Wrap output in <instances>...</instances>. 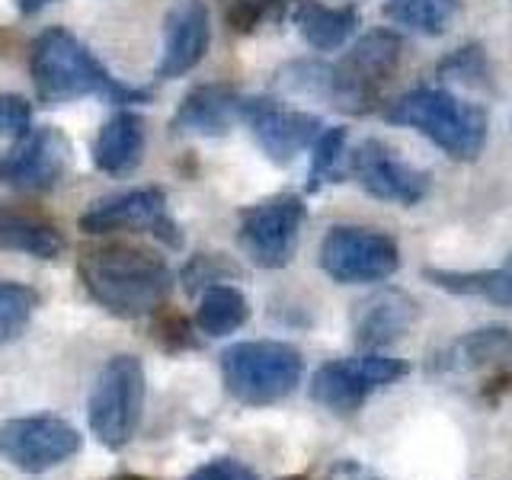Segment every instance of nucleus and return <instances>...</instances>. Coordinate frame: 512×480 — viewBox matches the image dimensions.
Listing matches in <instances>:
<instances>
[{"mask_svg":"<svg viewBox=\"0 0 512 480\" xmlns=\"http://www.w3.org/2000/svg\"><path fill=\"white\" fill-rule=\"evenodd\" d=\"M384 119L426 135L439 151L461 164L477 160L487 144V109L464 103L448 90H410L388 106Z\"/></svg>","mask_w":512,"mask_h":480,"instance_id":"obj_3","label":"nucleus"},{"mask_svg":"<svg viewBox=\"0 0 512 480\" xmlns=\"http://www.w3.org/2000/svg\"><path fill=\"white\" fill-rule=\"evenodd\" d=\"M458 0H388L384 16L394 26L420 32V36H442L458 16Z\"/></svg>","mask_w":512,"mask_h":480,"instance_id":"obj_24","label":"nucleus"},{"mask_svg":"<svg viewBox=\"0 0 512 480\" xmlns=\"http://www.w3.org/2000/svg\"><path fill=\"white\" fill-rule=\"evenodd\" d=\"M77 452L80 432L61 416H16L0 426V458L16 471H52Z\"/></svg>","mask_w":512,"mask_h":480,"instance_id":"obj_11","label":"nucleus"},{"mask_svg":"<svg viewBox=\"0 0 512 480\" xmlns=\"http://www.w3.org/2000/svg\"><path fill=\"white\" fill-rule=\"evenodd\" d=\"M439 372H496L506 381L512 378V330L509 327H484L458 336L445 352L436 356Z\"/></svg>","mask_w":512,"mask_h":480,"instance_id":"obj_18","label":"nucleus"},{"mask_svg":"<svg viewBox=\"0 0 512 480\" xmlns=\"http://www.w3.org/2000/svg\"><path fill=\"white\" fill-rule=\"evenodd\" d=\"M346 157V128H324L311 144V167H308V192H320L327 183L340 176V160Z\"/></svg>","mask_w":512,"mask_h":480,"instance_id":"obj_25","label":"nucleus"},{"mask_svg":"<svg viewBox=\"0 0 512 480\" xmlns=\"http://www.w3.org/2000/svg\"><path fill=\"white\" fill-rule=\"evenodd\" d=\"M144 144H148V132L138 112H116L93 141V164L106 176H128L138 170Z\"/></svg>","mask_w":512,"mask_h":480,"instance_id":"obj_19","label":"nucleus"},{"mask_svg":"<svg viewBox=\"0 0 512 480\" xmlns=\"http://www.w3.org/2000/svg\"><path fill=\"white\" fill-rule=\"evenodd\" d=\"M244 96L228 84H202L183 96L170 119V132L176 138L196 135V138H221L228 135L234 122L240 119Z\"/></svg>","mask_w":512,"mask_h":480,"instance_id":"obj_16","label":"nucleus"},{"mask_svg":"<svg viewBox=\"0 0 512 480\" xmlns=\"http://www.w3.org/2000/svg\"><path fill=\"white\" fill-rule=\"evenodd\" d=\"M250 317V304L244 298V292L234 285H212L205 288L199 298V311H196V327L205 336H228L234 330H240Z\"/></svg>","mask_w":512,"mask_h":480,"instance_id":"obj_23","label":"nucleus"},{"mask_svg":"<svg viewBox=\"0 0 512 480\" xmlns=\"http://www.w3.org/2000/svg\"><path fill=\"white\" fill-rule=\"evenodd\" d=\"M109 480H151V477H141V474H119V477H109Z\"/></svg>","mask_w":512,"mask_h":480,"instance_id":"obj_36","label":"nucleus"},{"mask_svg":"<svg viewBox=\"0 0 512 480\" xmlns=\"http://www.w3.org/2000/svg\"><path fill=\"white\" fill-rule=\"evenodd\" d=\"M279 4H285V0H224V10H228V23L237 32H250L272 7H279Z\"/></svg>","mask_w":512,"mask_h":480,"instance_id":"obj_31","label":"nucleus"},{"mask_svg":"<svg viewBox=\"0 0 512 480\" xmlns=\"http://www.w3.org/2000/svg\"><path fill=\"white\" fill-rule=\"evenodd\" d=\"M0 247L13 253L36 256V260H55L68 250V237L58 224L42 215L23 212V208L0 205Z\"/></svg>","mask_w":512,"mask_h":480,"instance_id":"obj_20","label":"nucleus"},{"mask_svg":"<svg viewBox=\"0 0 512 480\" xmlns=\"http://www.w3.org/2000/svg\"><path fill=\"white\" fill-rule=\"evenodd\" d=\"M16 4V10H20L23 16H36V13H42L48 4H55V0H13Z\"/></svg>","mask_w":512,"mask_h":480,"instance_id":"obj_34","label":"nucleus"},{"mask_svg":"<svg viewBox=\"0 0 512 480\" xmlns=\"http://www.w3.org/2000/svg\"><path fill=\"white\" fill-rule=\"evenodd\" d=\"M295 26L314 52H336L349 42L359 26L356 7H324L314 0H301L295 10Z\"/></svg>","mask_w":512,"mask_h":480,"instance_id":"obj_21","label":"nucleus"},{"mask_svg":"<svg viewBox=\"0 0 512 480\" xmlns=\"http://www.w3.org/2000/svg\"><path fill=\"white\" fill-rule=\"evenodd\" d=\"M426 279L439 288L458 295H484L487 301L512 308V250L503 266L484 272H448V269H426Z\"/></svg>","mask_w":512,"mask_h":480,"instance_id":"obj_22","label":"nucleus"},{"mask_svg":"<svg viewBox=\"0 0 512 480\" xmlns=\"http://www.w3.org/2000/svg\"><path fill=\"white\" fill-rule=\"evenodd\" d=\"M32 132V103L20 93H0V138L20 141Z\"/></svg>","mask_w":512,"mask_h":480,"instance_id":"obj_30","label":"nucleus"},{"mask_svg":"<svg viewBox=\"0 0 512 480\" xmlns=\"http://www.w3.org/2000/svg\"><path fill=\"white\" fill-rule=\"evenodd\" d=\"M420 317L416 301L400 292V288H381V292L368 295L365 301L356 304V314H352V333H356V343L362 349H381L397 343L400 336H407L410 327Z\"/></svg>","mask_w":512,"mask_h":480,"instance_id":"obj_17","label":"nucleus"},{"mask_svg":"<svg viewBox=\"0 0 512 480\" xmlns=\"http://www.w3.org/2000/svg\"><path fill=\"white\" fill-rule=\"evenodd\" d=\"M71 167V141L58 128H32L0 157V183L16 192H48Z\"/></svg>","mask_w":512,"mask_h":480,"instance_id":"obj_12","label":"nucleus"},{"mask_svg":"<svg viewBox=\"0 0 512 480\" xmlns=\"http://www.w3.org/2000/svg\"><path fill=\"white\" fill-rule=\"evenodd\" d=\"M439 77L464 87H490V61L480 45H464L439 61Z\"/></svg>","mask_w":512,"mask_h":480,"instance_id":"obj_27","label":"nucleus"},{"mask_svg":"<svg viewBox=\"0 0 512 480\" xmlns=\"http://www.w3.org/2000/svg\"><path fill=\"white\" fill-rule=\"evenodd\" d=\"M29 74L36 84V96L45 106H61L80 96H103L106 103H148L151 93L128 87L112 77L90 48L68 29H45L32 42Z\"/></svg>","mask_w":512,"mask_h":480,"instance_id":"obj_2","label":"nucleus"},{"mask_svg":"<svg viewBox=\"0 0 512 480\" xmlns=\"http://www.w3.org/2000/svg\"><path fill=\"white\" fill-rule=\"evenodd\" d=\"M77 272L87 295L122 320L154 314L173 288V272L157 253L125 244L87 250Z\"/></svg>","mask_w":512,"mask_h":480,"instance_id":"obj_1","label":"nucleus"},{"mask_svg":"<svg viewBox=\"0 0 512 480\" xmlns=\"http://www.w3.org/2000/svg\"><path fill=\"white\" fill-rule=\"evenodd\" d=\"M144 365L135 356H112L93 381L87 400V420L93 436L106 448H125L132 442L144 410Z\"/></svg>","mask_w":512,"mask_h":480,"instance_id":"obj_5","label":"nucleus"},{"mask_svg":"<svg viewBox=\"0 0 512 480\" xmlns=\"http://www.w3.org/2000/svg\"><path fill=\"white\" fill-rule=\"evenodd\" d=\"M352 180H356L368 196L391 205H416L429 192V176L397 157L388 144L378 138L362 141L349 157Z\"/></svg>","mask_w":512,"mask_h":480,"instance_id":"obj_14","label":"nucleus"},{"mask_svg":"<svg viewBox=\"0 0 512 480\" xmlns=\"http://www.w3.org/2000/svg\"><path fill=\"white\" fill-rule=\"evenodd\" d=\"M404 61V39L391 29H372L333 64V90L330 103L343 112L375 109L384 84L397 74Z\"/></svg>","mask_w":512,"mask_h":480,"instance_id":"obj_6","label":"nucleus"},{"mask_svg":"<svg viewBox=\"0 0 512 480\" xmlns=\"http://www.w3.org/2000/svg\"><path fill=\"white\" fill-rule=\"evenodd\" d=\"M77 224L84 234H96V237L116 231H151L167 247H183V234L167 208V192L157 186L128 189L93 202Z\"/></svg>","mask_w":512,"mask_h":480,"instance_id":"obj_10","label":"nucleus"},{"mask_svg":"<svg viewBox=\"0 0 512 480\" xmlns=\"http://www.w3.org/2000/svg\"><path fill=\"white\" fill-rule=\"evenodd\" d=\"M224 276H237V266H231L218 253L192 256L189 266L183 269V282H186L189 292H196V288H212V285L224 282Z\"/></svg>","mask_w":512,"mask_h":480,"instance_id":"obj_28","label":"nucleus"},{"mask_svg":"<svg viewBox=\"0 0 512 480\" xmlns=\"http://www.w3.org/2000/svg\"><path fill=\"white\" fill-rule=\"evenodd\" d=\"M301 375V352L282 340H247L221 352L224 388L247 407L279 404L298 388Z\"/></svg>","mask_w":512,"mask_h":480,"instance_id":"obj_4","label":"nucleus"},{"mask_svg":"<svg viewBox=\"0 0 512 480\" xmlns=\"http://www.w3.org/2000/svg\"><path fill=\"white\" fill-rule=\"evenodd\" d=\"M240 119L247 122L250 135L272 164H292L324 132V125L311 112L288 109L279 100H269V96H250V100H244Z\"/></svg>","mask_w":512,"mask_h":480,"instance_id":"obj_13","label":"nucleus"},{"mask_svg":"<svg viewBox=\"0 0 512 480\" xmlns=\"http://www.w3.org/2000/svg\"><path fill=\"white\" fill-rule=\"evenodd\" d=\"M320 269L340 285H375L400 269V247L381 231L336 224L320 240Z\"/></svg>","mask_w":512,"mask_h":480,"instance_id":"obj_8","label":"nucleus"},{"mask_svg":"<svg viewBox=\"0 0 512 480\" xmlns=\"http://www.w3.org/2000/svg\"><path fill=\"white\" fill-rule=\"evenodd\" d=\"M39 308V295L20 282H0V320L13 327H26L32 311Z\"/></svg>","mask_w":512,"mask_h":480,"instance_id":"obj_29","label":"nucleus"},{"mask_svg":"<svg viewBox=\"0 0 512 480\" xmlns=\"http://www.w3.org/2000/svg\"><path fill=\"white\" fill-rule=\"evenodd\" d=\"M20 330H23V327H13V324H4V320H0V346H4V343H10L13 336L20 333Z\"/></svg>","mask_w":512,"mask_h":480,"instance_id":"obj_35","label":"nucleus"},{"mask_svg":"<svg viewBox=\"0 0 512 480\" xmlns=\"http://www.w3.org/2000/svg\"><path fill=\"white\" fill-rule=\"evenodd\" d=\"M308 218V205L295 192H279L240 212L237 244L260 269H282L292 263L298 237Z\"/></svg>","mask_w":512,"mask_h":480,"instance_id":"obj_7","label":"nucleus"},{"mask_svg":"<svg viewBox=\"0 0 512 480\" xmlns=\"http://www.w3.org/2000/svg\"><path fill=\"white\" fill-rule=\"evenodd\" d=\"M157 343H164L167 349H189V346H196V340H192L189 320L180 317V314L164 317L157 324Z\"/></svg>","mask_w":512,"mask_h":480,"instance_id":"obj_33","label":"nucleus"},{"mask_svg":"<svg viewBox=\"0 0 512 480\" xmlns=\"http://www.w3.org/2000/svg\"><path fill=\"white\" fill-rule=\"evenodd\" d=\"M186 480H260V477L237 458H212V461H205L202 468L192 471Z\"/></svg>","mask_w":512,"mask_h":480,"instance_id":"obj_32","label":"nucleus"},{"mask_svg":"<svg viewBox=\"0 0 512 480\" xmlns=\"http://www.w3.org/2000/svg\"><path fill=\"white\" fill-rule=\"evenodd\" d=\"M407 372H410L407 362L381 356V352H365V356H352V359H333L314 372L311 397L317 404H324L327 410L352 413L365 404V397L372 391L388 388V384L400 381Z\"/></svg>","mask_w":512,"mask_h":480,"instance_id":"obj_9","label":"nucleus"},{"mask_svg":"<svg viewBox=\"0 0 512 480\" xmlns=\"http://www.w3.org/2000/svg\"><path fill=\"white\" fill-rule=\"evenodd\" d=\"M288 480H301V477H288Z\"/></svg>","mask_w":512,"mask_h":480,"instance_id":"obj_37","label":"nucleus"},{"mask_svg":"<svg viewBox=\"0 0 512 480\" xmlns=\"http://www.w3.org/2000/svg\"><path fill=\"white\" fill-rule=\"evenodd\" d=\"M212 45V20L202 0H173L164 16V52L157 61L160 80L189 74Z\"/></svg>","mask_w":512,"mask_h":480,"instance_id":"obj_15","label":"nucleus"},{"mask_svg":"<svg viewBox=\"0 0 512 480\" xmlns=\"http://www.w3.org/2000/svg\"><path fill=\"white\" fill-rule=\"evenodd\" d=\"M276 84L288 93H301V96H317V100L330 103V90H333V64L324 61H292L288 68L279 71Z\"/></svg>","mask_w":512,"mask_h":480,"instance_id":"obj_26","label":"nucleus"}]
</instances>
